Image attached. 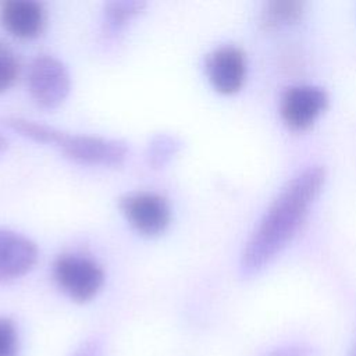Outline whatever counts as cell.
<instances>
[{
    "mask_svg": "<svg viewBox=\"0 0 356 356\" xmlns=\"http://www.w3.org/2000/svg\"><path fill=\"white\" fill-rule=\"evenodd\" d=\"M323 182L324 170L309 167L281 189L246 242L242 253L243 271L259 270L281 250L298 231Z\"/></svg>",
    "mask_w": 356,
    "mask_h": 356,
    "instance_id": "cell-1",
    "label": "cell"
},
{
    "mask_svg": "<svg viewBox=\"0 0 356 356\" xmlns=\"http://www.w3.org/2000/svg\"><path fill=\"white\" fill-rule=\"evenodd\" d=\"M53 277L57 285L75 302H88L97 295L103 282V268L90 257L76 253L54 260Z\"/></svg>",
    "mask_w": 356,
    "mask_h": 356,
    "instance_id": "cell-2",
    "label": "cell"
},
{
    "mask_svg": "<svg viewBox=\"0 0 356 356\" xmlns=\"http://www.w3.org/2000/svg\"><path fill=\"white\" fill-rule=\"evenodd\" d=\"M26 83L32 99L40 107L56 108L70 93L71 76L63 61L40 54L29 64Z\"/></svg>",
    "mask_w": 356,
    "mask_h": 356,
    "instance_id": "cell-3",
    "label": "cell"
},
{
    "mask_svg": "<svg viewBox=\"0 0 356 356\" xmlns=\"http://www.w3.org/2000/svg\"><path fill=\"white\" fill-rule=\"evenodd\" d=\"M63 153L81 164L117 167L128 157L125 142L93 135H67L58 146Z\"/></svg>",
    "mask_w": 356,
    "mask_h": 356,
    "instance_id": "cell-4",
    "label": "cell"
},
{
    "mask_svg": "<svg viewBox=\"0 0 356 356\" xmlns=\"http://www.w3.org/2000/svg\"><path fill=\"white\" fill-rule=\"evenodd\" d=\"M120 209L129 224L147 236L163 232L171 220L167 200L154 192H129L120 199Z\"/></svg>",
    "mask_w": 356,
    "mask_h": 356,
    "instance_id": "cell-5",
    "label": "cell"
},
{
    "mask_svg": "<svg viewBox=\"0 0 356 356\" xmlns=\"http://www.w3.org/2000/svg\"><path fill=\"white\" fill-rule=\"evenodd\" d=\"M38 246L28 236L8 228H0V281H13L38 261Z\"/></svg>",
    "mask_w": 356,
    "mask_h": 356,
    "instance_id": "cell-6",
    "label": "cell"
},
{
    "mask_svg": "<svg viewBox=\"0 0 356 356\" xmlns=\"http://www.w3.org/2000/svg\"><path fill=\"white\" fill-rule=\"evenodd\" d=\"M327 106V93L310 85L289 88L281 100V115L295 129L309 127Z\"/></svg>",
    "mask_w": 356,
    "mask_h": 356,
    "instance_id": "cell-7",
    "label": "cell"
},
{
    "mask_svg": "<svg viewBox=\"0 0 356 356\" xmlns=\"http://www.w3.org/2000/svg\"><path fill=\"white\" fill-rule=\"evenodd\" d=\"M206 72L211 85L221 93L236 92L245 79L246 61L236 46H221L206 58Z\"/></svg>",
    "mask_w": 356,
    "mask_h": 356,
    "instance_id": "cell-8",
    "label": "cell"
},
{
    "mask_svg": "<svg viewBox=\"0 0 356 356\" xmlns=\"http://www.w3.org/2000/svg\"><path fill=\"white\" fill-rule=\"evenodd\" d=\"M0 21L11 35L32 39L43 31L46 13L36 0H4L0 3Z\"/></svg>",
    "mask_w": 356,
    "mask_h": 356,
    "instance_id": "cell-9",
    "label": "cell"
},
{
    "mask_svg": "<svg viewBox=\"0 0 356 356\" xmlns=\"http://www.w3.org/2000/svg\"><path fill=\"white\" fill-rule=\"evenodd\" d=\"M7 128L18 132L19 135L29 138L35 142L39 143H46V145H54V146H60L65 134L50 127L46 125L43 122H38L29 118H24V117H15V115H6L1 117L0 120Z\"/></svg>",
    "mask_w": 356,
    "mask_h": 356,
    "instance_id": "cell-10",
    "label": "cell"
},
{
    "mask_svg": "<svg viewBox=\"0 0 356 356\" xmlns=\"http://www.w3.org/2000/svg\"><path fill=\"white\" fill-rule=\"evenodd\" d=\"M145 6V1L138 0H118L106 3L103 10L104 33L110 36L117 35L121 29L125 28L128 21H131L136 14L143 10Z\"/></svg>",
    "mask_w": 356,
    "mask_h": 356,
    "instance_id": "cell-11",
    "label": "cell"
},
{
    "mask_svg": "<svg viewBox=\"0 0 356 356\" xmlns=\"http://www.w3.org/2000/svg\"><path fill=\"white\" fill-rule=\"evenodd\" d=\"M182 142L171 134H156L146 147V161L149 167L160 170L165 167L171 159L179 152Z\"/></svg>",
    "mask_w": 356,
    "mask_h": 356,
    "instance_id": "cell-12",
    "label": "cell"
},
{
    "mask_svg": "<svg viewBox=\"0 0 356 356\" xmlns=\"http://www.w3.org/2000/svg\"><path fill=\"white\" fill-rule=\"evenodd\" d=\"M302 11H303L302 1H293V0L268 1L266 3L261 11V24L266 28H277L298 19Z\"/></svg>",
    "mask_w": 356,
    "mask_h": 356,
    "instance_id": "cell-13",
    "label": "cell"
},
{
    "mask_svg": "<svg viewBox=\"0 0 356 356\" xmlns=\"http://www.w3.org/2000/svg\"><path fill=\"white\" fill-rule=\"evenodd\" d=\"M19 74V60L13 47L0 40V93L7 90Z\"/></svg>",
    "mask_w": 356,
    "mask_h": 356,
    "instance_id": "cell-14",
    "label": "cell"
},
{
    "mask_svg": "<svg viewBox=\"0 0 356 356\" xmlns=\"http://www.w3.org/2000/svg\"><path fill=\"white\" fill-rule=\"evenodd\" d=\"M18 334L11 320L0 317V356H18Z\"/></svg>",
    "mask_w": 356,
    "mask_h": 356,
    "instance_id": "cell-15",
    "label": "cell"
},
{
    "mask_svg": "<svg viewBox=\"0 0 356 356\" xmlns=\"http://www.w3.org/2000/svg\"><path fill=\"white\" fill-rule=\"evenodd\" d=\"M75 356H100V350L96 345L86 343L85 346H82L81 350H78V353Z\"/></svg>",
    "mask_w": 356,
    "mask_h": 356,
    "instance_id": "cell-16",
    "label": "cell"
},
{
    "mask_svg": "<svg viewBox=\"0 0 356 356\" xmlns=\"http://www.w3.org/2000/svg\"><path fill=\"white\" fill-rule=\"evenodd\" d=\"M8 149V140L7 138L0 132V156Z\"/></svg>",
    "mask_w": 356,
    "mask_h": 356,
    "instance_id": "cell-17",
    "label": "cell"
},
{
    "mask_svg": "<svg viewBox=\"0 0 356 356\" xmlns=\"http://www.w3.org/2000/svg\"><path fill=\"white\" fill-rule=\"evenodd\" d=\"M355 356H356V353H355Z\"/></svg>",
    "mask_w": 356,
    "mask_h": 356,
    "instance_id": "cell-18",
    "label": "cell"
}]
</instances>
